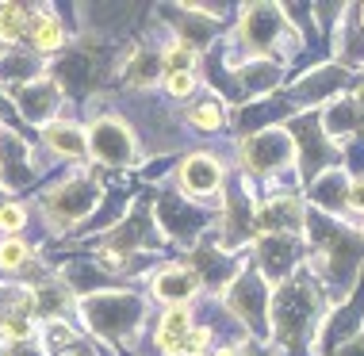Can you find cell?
I'll return each mask as SVG.
<instances>
[{"label":"cell","mask_w":364,"mask_h":356,"mask_svg":"<svg viewBox=\"0 0 364 356\" xmlns=\"http://www.w3.org/2000/svg\"><path fill=\"white\" fill-rule=\"evenodd\" d=\"M318 306H322L318 284H311L307 276H295L291 284H284L272 295V338H280L288 349L307 345L314 325H318Z\"/></svg>","instance_id":"6da1fadb"},{"label":"cell","mask_w":364,"mask_h":356,"mask_svg":"<svg viewBox=\"0 0 364 356\" xmlns=\"http://www.w3.org/2000/svg\"><path fill=\"white\" fill-rule=\"evenodd\" d=\"M96 203H100V184H96L92 176H70V180L54 184L50 192L43 195L50 226H58V230H65V226L81 222L85 215H92Z\"/></svg>","instance_id":"7a4b0ae2"},{"label":"cell","mask_w":364,"mask_h":356,"mask_svg":"<svg viewBox=\"0 0 364 356\" xmlns=\"http://www.w3.org/2000/svg\"><path fill=\"white\" fill-rule=\"evenodd\" d=\"M142 318V303L134 295H123V291H107V295H92L85 303V325L104 338H127V333L139 325Z\"/></svg>","instance_id":"3957f363"},{"label":"cell","mask_w":364,"mask_h":356,"mask_svg":"<svg viewBox=\"0 0 364 356\" xmlns=\"http://www.w3.org/2000/svg\"><path fill=\"white\" fill-rule=\"evenodd\" d=\"M291 157H295L291 138L284 131H277V126H269V131H253L242 142V161H245V169H250L253 176L280 173L284 165H291Z\"/></svg>","instance_id":"277c9868"},{"label":"cell","mask_w":364,"mask_h":356,"mask_svg":"<svg viewBox=\"0 0 364 356\" xmlns=\"http://www.w3.org/2000/svg\"><path fill=\"white\" fill-rule=\"evenodd\" d=\"M88 157H96L100 165H134V134L123 126L119 115H104L92 123V134H88Z\"/></svg>","instance_id":"5b68a950"},{"label":"cell","mask_w":364,"mask_h":356,"mask_svg":"<svg viewBox=\"0 0 364 356\" xmlns=\"http://www.w3.org/2000/svg\"><path fill=\"white\" fill-rule=\"evenodd\" d=\"M284 31V12L277 4H250L242 8V46L250 58L277 50V35Z\"/></svg>","instance_id":"8992f818"},{"label":"cell","mask_w":364,"mask_h":356,"mask_svg":"<svg viewBox=\"0 0 364 356\" xmlns=\"http://www.w3.org/2000/svg\"><path fill=\"white\" fill-rule=\"evenodd\" d=\"M291 134H295V146H299V176L303 180H314V176H322V169L326 165L338 161V150H326V142H322V134L318 131V115H299L291 123Z\"/></svg>","instance_id":"52a82bcc"},{"label":"cell","mask_w":364,"mask_h":356,"mask_svg":"<svg viewBox=\"0 0 364 356\" xmlns=\"http://www.w3.org/2000/svg\"><path fill=\"white\" fill-rule=\"evenodd\" d=\"M226 303L238 318L250 325L253 333H264V303H269V288L257 272H238L234 276V288L226 291Z\"/></svg>","instance_id":"ba28073f"},{"label":"cell","mask_w":364,"mask_h":356,"mask_svg":"<svg viewBox=\"0 0 364 356\" xmlns=\"http://www.w3.org/2000/svg\"><path fill=\"white\" fill-rule=\"evenodd\" d=\"M253 222L269 234H295V230L307 226V207H303L299 195L280 192V195H269V200L257 207V219Z\"/></svg>","instance_id":"9c48e42d"},{"label":"cell","mask_w":364,"mask_h":356,"mask_svg":"<svg viewBox=\"0 0 364 356\" xmlns=\"http://www.w3.org/2000/svg\"><path fill=\"white\" fill-rule=\"evenodd\" d=\"M157 219H161V226H165L169 234L184 237V242H192V237L203 230L208 215H203L192 200H184L181 192H161V200H157Z\"/></svg>","instance_id":"30bf717a"},{"label":"cell","mask_w":364,"mask_h":356,"mask_svg":"<svg viewBox=\"0 0 364 356\" xmlns=\"http://www.w3.org/2000/svg\"><path fill=\"white\" fill-rule=\"evenodd\" d=\"M176 180L188 192V200H208V195L219 192V184H223V165H219V157H211V153H192L181 161Z\"/></svg>","instance_id":"8fae6325"},{"label":"cell","mask_w":364,"mask_h":356,"mask_svg":"<svg viewBox=\"0 0 364 356\" xmlns=\"http://www.w3.org/2000/svg\"><path fill=\"white\" fill-rule=\"evenodd\" d=\"M23 38H27V50L31 54H54V50H65V46H70V31H65L62 16H54L50 8H43V12L31 16Z\"/></svg>","instance_id":"7c38bea8"},{"label":"cell","mask_w":364,"mask_h":356,"mask_svg":"<svg viewBox=\"0 0 364 356\" xmlns=\"http://www.w3.org/2000/svg\"><path fill=\"white\" fill-rule=\"evenodd\" d=\"M257 253H261L264 276L269 280H284L295 269V261H299V237L295 234H269V237H261Z\"/></svg>","instance_id":"4fadbf2b"},{"label":"cell","mask_w":364,"mask_h":356,"mask_svg":"<svg viewBox=\"0 0 364 356\" xmlns=\"http://www.w3.org/2000/svg\"><path fill=\"white\" fill-rule=\"evenodd\" d=\"M150 288L157 299L173 303V306H188L196 295H200V276L192 269H184V264H173V269H161L150 280Z\"/></svg>","instance_id":"5bb4252c"},{"label":"cell","mask_w":364,"mask_h":356,"mask_svg":"<svg viewBox=\"0 0 364 356\" xmlns=\"http://www.w3.org/2000/svg\"><path fill=\"white\" fill-rule=\"evenodd\" d=\"M16 100H19V112L31 119V123H43V119L54 123V112H58V104H62V88H58L50 77H38V81L19 88Z\"/></svg>","instance_id":"9a60e30c"},{"label":"cell","mask_w":364,"mask_h":356,"mask_svg":"<svg viewBox=\"0 0 364 356\" xmlns=\"http://www.w3.org/2000/svg\"><path fill=\"white\" fill-rule=\"evenodd\" d=\"M43 142L50 146L54 157H70V161H85V157H88V134L77 123H65V119L46 123Z\"/></svg>","instance_id":"2e32d148"},{"label":"cell","mask_w":364,"mask_h":356,"mask_svg":"<svg viewBox=\"0 0 364 356\" xmlns=\"http://www.w3.org/2000/svg\"><path fill=\"white\" fill-rule=\"evenodd\" d=\"M188 330H192L188 306H173V311H165L161 322H157V333H154V349L161 356H176L181 352V341L188 338Z\"/></svg>","instance_id":"e0dca14e"},{"label":"cell","mask_w":364,"mask_h":356,"mask_svg":"<svg viewBox=\"0 0 364 356\" xmlns=\"http://www.w3.org/2000/svg\"><path fill=\"white\" fill-rule=\"evenodd\" d=\"M157 69H161L157 50H150V46H131L127 62L119 65V77L131 88H150V85H157Z\"/></svg>","instance_id":"ac0fdd59"},{"label":"cell","mask_w":364,"mask_h":356,"mask_svg":"<svg viewBox=\"0 0 364 356\" xmlns=\"http://www.w3.org/2000/svg\"><path fill=\"white\" fill-rule=\"evenodd\" d=\"M223 237L226 242H245V237L253 234V226H250V200L242 195V188L234 184L230 192H226V215H223Z\"/></svg>","instance_id":"d6986e66"},{"label":"cell","mask_w":364,"mask_h":356,"mask_svg":"<svg viewBox=\"0 0 364 356\" xmlns=\"http://www.w3.org/2000/svg\"><path fill=\"white\" fill-rule=\"evenodd\" d=\"M346 195H349V180H346V173H341L338 165L311 180V200L318 203V207H326V211L346 207Z\"/></svg>","instance_id":"ffe728a7"},{"label":"cell","mask_w":364,"mask_h":356,"mask_svg":"<svg viewBox=\"0 0 364 356\" xmlns=\"http://www.w3.org/2000/svg\"><path fill=\"white\" fill-rule=\"evenodd\" d=\"M322 119V126H326V138H333V142H346V138H357V123H360V112H357V104H349V100H341V104H333L326 107V115H318Z\"/></svg>","instance_id":"44dd1931"},{"label":"cell","mask_w":364,"mask_h":356,"mask_svg":"<svg viewBox=\"0 0 364 356\" xmlns=\"http://www.w3.org/2000/svg\"><path fill=\"white\" fill-rule=\"evenodd\" d=\"M341 81H346V73H341V69H314V73L307 77V81H299L295 85V92H291V100L295 104H314V100H322V96L326 92H333V88H338Z\"/></svg>","instance_id":"7402d4cb"},{"label":"cell","mask_w":364,"mask_h":356,"mask_svg":"<svg viewBox=\"0 0 364 356\" xmlns=\"http://www.w3.org/2000/svg\"><path fill=\"white\" fill-rule=\"evenodd\" d=\"M31 4H0V50L16 46L19 38L27 35V23H31Z\"/></svg>","instance_id":"603a6c76"},{"label":"cell","mask_w":364,"mask_h":356,"mask_svg":"<svg viewBox=\"0 0 364 356\" xmlns=\"http://www.w3.org/2000/svg\"><path fill=\"white\" fill-rule=\"evenodd\" d=\"M38 73H43V62L31 54V50H12L0 58V81H38Z\"/></svg>","instance_id":"cb8c5ba5"},{"label":"cell","mask_w":364,"mask_h":356,"mask_svg":"<svg viewBox=\"0 0 364 356\" xmlns=\"http://www.w3.org/2000/svg\"><path fill=\"white\" fill-rule=\"evenodd\" d=\"M184 123L196 126V131H208V134H215V131H219V126L226 123L223 100H219V96H211V100L192 104V107H188V115H184Z\"/></svg>","instance_id":"d4e9b609"},{"label":"cell","mask_w":364,"mask_h":356,"mask_svg":"<svg viewBox=\"0 0 364 356\" xmlns=\"http://www.w3.org/2000/svg\"><path fill=\"white\" fill-rule=\"evenodd\" d=\"M215 257H219V253H211V249H200V253H196V264L203 269L200 284H215V288H219V284H226V280H230V276H238V269H242V264H238V261H215Z\"/></svg>","instance_id":"484cf974"},{"label":"cell","mask_w":364,"mask_h":356,"mask_svg":"<svg viewBox=\"0 0 364 356\" xmlns=\"http://www.w3.org/2000/svg\"><path fill=\"white\" fill-rule=\"evenodd\" d=\"M35 249L23 242V237H0V272H19L31 264Z\"/></svg>","instance_id":"4316f807"},{"label":"cell","mask_w":364,"mask_h":356,"mask_svg":"<svg viewBox=\"0 0 364 356\" xmlns=\"http://www.w3.org/2000/svg\"><path fill=\"white\" fill-rule=\"evenodd\" d=\"M157 58H161L165 77H173V73H192V65H196V50H192V46H184V43H176V38H173V43L165 46Z\"/></svg>","instance_id":"83f0119b"},{"label":"cell","mask_w":364,"mask_h":356,"mask_svg":"<svg viewBox=\"0 0 364 356\" xmlns=\"http://www.w3.org/2000/svg\"><path fill=\"white\" fill-rule=\"evenodd\" d=\"M27 226V207L16 200H0V234L4 237H19V230Z\"/></svg>","instance_id":"f1b7e54d"},{"label":"cell","mask_w":364,"mask_h":356,"mask_svg":"<svg viewBox=\"0 0 364 356\" xmlns=\"http://www.w3.org/2000/svg\"><path fill=\"white\" fill-rule=\"evenodd\" d=\"M211 338H215V330H211V325H192V330H188V338L181 341V352H176V356H208V345H211Z\"/></svg>","instance_id":"f546056e"},{"label":"cell","mask_w":364,"mask_h":356,"mask_svg":"<svg viewBox=\"0 0 364 356\" xmlns=\"http://www.w3.org/2000/svg\"><path fill=\"white\" fill-rule=\"evenodd\" d=\"M165 92L173 96V100H188L196 92V73H173L165 77Z\"/></svg>","instance_id":"4dcf8cb0"},{"label":"cell","mask_w":364,"mask_h":356,"mask_svg":"<svg viewBox=\"0 0 364 356\" xmlns=\"http://www.w3.org/2000/svg\"><path fill=\"white\" fill-rule=\"evenodd\" d=\"M346 203H349L357 215H364V176H353V180H349V195H346Z\"/></svg>","instance_id":"1f68e13d"},{"label":"cell","mask_w":364,"mask_h":356,"mask_svg":"<svg viewBox=\"0 0 364 356\" xmlns=\"http://www.w3.org/2000/svg\"><path fill=\"white\" fill-rule=\"evenodd\" d=\"M357 112H364V85L357 88Z\"/></svg>","instance_id":"d6a6232c"},{"label":"cell","mask_w":364,"mask_h":356,"mask_svg":"<svg viewBox=\"0 0 364 356\" xmlns=\"http://www.w3.org/2000/svg\"><path fill=\"white\" fill-rule=\"evenodd\" d=\"M62 356H85V352H77V349H65Z\"/></svg>","instance_id":"836d02e7"},{"label":"cell","mask_w":364,"mask_h":356,"mask_svg":"<svg viewBox=\"0 0 364 356\" xmlns=\"http://www.w3.org/2000/svg\"><path fill=\"white\" fill-rule=\"evenodd\" d=\"M357 12H360V27H364V4H360V8H357Z\"/></svg>","instance_id":"e575fe53"}]
</instances>
